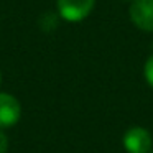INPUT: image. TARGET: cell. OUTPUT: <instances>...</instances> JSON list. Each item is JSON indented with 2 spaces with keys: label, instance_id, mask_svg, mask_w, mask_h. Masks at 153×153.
Returning <instances> with one entry per match:
<instances>
[{
  "label": "cell",
  "instance_id": "5",
  "mask_svg": "<svg viewBox=\"0 0 153 153\" xmlns=\"http://www.w3.org/2000/svg\"><path fill=\"white\" fill-rule=\"evenodd\" d=\"M40 25L43 30L50 31V30H54L58 27V15L53 13V12H46L43 17L40 18Z\"/></svg>",
  "mask_w": 153,
  "mask_h": 153
},
{
  "label": "cell",
  "instance_id": "1",
  "mask_svg": "<svg viewBox=\"0 0 153 153\" xmlns=\"http://www.w3.org/2000/svg\"><path fill=\"white\" fill-rule=\"evenodd\" d=\"M122 145L127 153H150L153 146L152 133L142 125H132L123 133Z\"/></svg>",
  "mask_w": 153,
  "mask_h": 153
},
{
  "label": "cell",
  "instance_id": "10",
  "mask_svg": "<svg viewBox=\"0 0 153 153\" xmlns=\"http://www.w3.org/2000/svg\"><path fill=\"white\" fill-rule=\"evenodd\" d=\"M150 153H153V150H152V152H150Z\"/></svg>",
  "mask_w": 153,
  "mask_h": 153
},
{
  "label": "cell",
  "instance_id": "9",
  "mask_svg": "<svg viewBox=\"0 0 153 153\" xmlns=\"http://www.w3.org/2000/svg\"><path fill=\"white\" fill-rule=\"evenodd\" d=\"M123 2H133V0H123Z\"/></svg>",
  "mask_w": 153,
  "mask_h": 153
},
{
  "label": "cell",
  "instance_id": "2",
  "mask_svg": "<svg viewBox=\"0 0 153 153\" xmlns=\"http://www.w3.org/2000/svg\"><path fill=\"white\" fill-rule=\"evenodd\" d=\"M96 0H56L58 15L66 22H82L94 10Z\"/></svg>",
  "mask_w": 153,
  "mask_h": 153
},
{
  "label": "cell",
  "instance_id": "6",
  "mask_svg": "<svg viewBox=\"0 0 153 153\" xmlns=\"http://www.w3.org/2000/svg\"><path fill=\"white\" fill-rule=\"evenodd\" d=\"M143 76H145L146 84L153 89V54L145 61V66H143Z\"/></svg>",
  "mask_w": 153,
  "mask_h": 153
},
{
  "label": "cell",
  "instance_id": "7",
  "mask_svg": "<svg viewBox=\"0 0 153 153\" xmlns=\"http://www.w3.org/2000/svg\"><path fill=\"white\" fill-rule=\"evenodd\" d=\"M7 152H8V137L0 128V153H7Z\"/></svg>",
  "mask_w": 153,
  "mask_h": 153
},
{
  "label": "cell",
  "instance_id": "3",
  "mask_svg": "<svg viewBox=\"0 0 153 153\" xmlns=\"http://www.w3.org/2000/svg\"><path fill=\"white\" fill-rule=\"evenodd\" d=\"M130 22L138 30L153 33V0H133L128 8Z\"/></svg>",
  "mask_w": 153,
  "mask_h": 153
},
{
  "label": "cell",
  "instance_id": "8",
  "mask_svg": "<svg viewBox=\"0 0 153 153\" xmlns=\"http://www.w3.org/2000/svg\"><path fill=\"white\" fill-rule=\"evenodd\" d=\"M0 84H2V73H0Z\"/></svg>",
  "mask_w": 153,
  "mask_h": 153
},
{
  "label": "cell",
  "instance_id": "4",
  "mask_svg": "<svg viewBox=\"0 0 153 153\" xmlns=\"http://www.w3.org/2000/svg\"><path fill=\"white\" fill-rule=\"evenodd\" d=\"M22 117V105L15 96L0 92V128H10L17 125Z\"/></svg>",
  "mask_w": 153,
  "mask_h": 153
}]
</instances>
